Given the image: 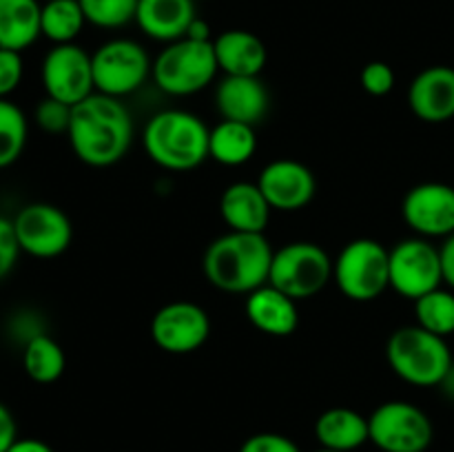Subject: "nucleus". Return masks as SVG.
Instances as JSON below:
<instances>
[{
    "label": "nucleus",
    "instance_id": "obj_1",
    "mask_svg": "<svg viewBox=\"0 0 454 452\" xmlns=\"http://www.w3.org/2000/svg\"><path fill=\"white\" fill-rule=\"evenodd\" d=\"M67 137L75 158L87 167H114L133 144V115L120 97L96 91L71 106Z\"/></svg>",
    "mask_w": 454,
    "mask_h": 452
},
{
    "label": "nucleus",
    "instance_id": "obj_2",
    "mask_svg": "<svg viewBox=\"0 0 454 452\" xmlns=\"http://www.w3.org/2000/svg\"><path fill=\"white\" fill-rule=\"evenodd\" d=\"M273 246L264 233L229 230L204 251V277L217 291L248 295L269 284Z\"/></svg>",
    "mask_w": 454,
    "mask_h": 452
},
{
    "label": "nucleus",
    "instance_id": "obj_3",
    "mask_svg": "<svg viewBox=\"0 0 454 452\" xmlns=\"http://www.w3.org/2000/svg\"><path fill=\"white\" fill-rule=\"evenodd\" d=\"M211 129L200 115L184 109H164L151 115L142 131V146L153 164L184 173L208 160Z\"/></svg>",
    "mask_w": 454,
    "mask_h": 452
},
{
    "label": "nucleus",
    "instance_id": "obj_4",
    "mask_svg": "<svg viewBox=\"0 0 454 452\" xmlns=\"http://www.w3.org/2000/svg\"><path fill=\"white\" fill-rule=\"evenodd\" d=\"M386 359L399 379L417 388L442 386L454 363L446 337L434 335L419 323L397 328L388 337Z\"/></svg>",
    "mask_w": 454,
    "mask_h": 452
},
{
    "label": "nucleus",
    "instance_id": "obj_5",
    "mask_svg": "<svg viewBox=\"0 0 454 452\" xmlns=\"http://www.w3.org/2000/svg\"><path fill=\"white\" fill-rule=\"evenodd\" d=\"M217 66L213 43H198L191 38H180L164 44L162 51L153 60L151 78L160 91L168 96L184 97L204 91L215 80Z\"/></svg>",
    "mask_w": 454,
    "mask_h": 452
},
{
    "label": "nucleus",
    "instance_id": "obj_6",
    "mask_svg": "<svg viewBox=\"0 0 454 452\" xmlns=\"http://www.w3.org/2000/svg\"><path fill=\"white\" fill-rule=\"evenodd\" d=\"M333 279L350 301L366 304L377 300L390 288V251L377 239H353L337 255Z\"/></svg>",
    "mask_w": 454,
    "mask_h": 452
},
{
    "label": "nucleus",
    "instance_id": "obj_7",
    "mask_svg": "<svg viewBox=\"0 0 454 452\" xmlns=\"http://www.w3.org/2000/svg\"><path fill=\"white\" fill-rule=\"evenodd\" d=\"M331 255L317 242H288L273 253L269 284L295 301L310 300L333 279Z\"/></svg>",
    "mask_w": 454,
    "mask_h": 452
},
{
    "label": "nucleus",
    "instance_id": "obj_8",
    "mask_svg": "<svg viewBox=\"0 0 454 452\" xmlns=\"http://www.w3.org/2000/svg\"><path fill=\"white\" fill-rule=\"evenodd\" d=\"M96 91L111 97L136 93L153 71V60L137 40L111 38L91 53Z\"/></svg>",
    "mask_w": 454,
    "mask_h": 452
},
{
    "label": "nucleus",
    "instance_id": "obj_9",
    "mask_svg": "<svg viewBox=\"0 0 454 452\" xmlns=\"http://www.w3.org/2000/svg\"><path fill=\"white\" fill-rule=\"evenodd\" d=\"M371 443L381 452H426L433 443L430 417L411 401H386L368 417Z\"/></svg>",
    "mask_w": 454,
    "mask_h": 452
},
{
    "label": "nucleus",
    "instance_id": "obj_10",
    "mask_svg": "<svg viewBox=\"0 0 454 452\" xmlns=\"http://www.w3.org/2000/svg\"><path fill=\"white\" fill-rule=\"evenodd\" d=\"M442 284V257L430 239L415 235L390 248V288L397 295L415 301Z\"/></svg>",
    "mask_w": 454,
    "mask_h": 452
},
{
    "label": "nucleus",
    "instance_id": "obj_11",
    "mask_svg": "<svg viewBox=\"0 0 454 452\" xmlns=\"http://www.w3.org/2000/svg\"><path fill=\"white\" fill-rule=\"evenodd\" d=\"M12 222L20 251L38 260H53L62 255L74 239V224L69 215L56 204H25Z\"/></svg>",
    "mask_w": 454,
    "mask_h": 452
},
{
    "label": "nucleus",
    "instance_id": "obj_12",
    "mask_svg": "<svg viewBox=\"0 0 454 452\" xmlns=\"http://www.w3.org/2000/svg\"><path fill=\"white\" fill-rule=\"evenodd\" d=\"M44 93L74 106L96 93L91 53L80 44H53L40 66Z\"/></svg>",
    "mask_w": 454,
    "mask_h": 452
},
{
    "label": "nucleus",
    "instance_id": "obj_13",
    "mask_svg": "<svg viewBox=\"0 0 454 452\" xmlns=\"http://www.w3.org/2000/svg\"><path fill=\"white\" fill-rule=\"evenodd\" d=\"M211 337V317L195 301L177 300L155 310L151 319V339L168 355H191Z\"/></svg>",
    "mask_w": 454,
    "mask_h": 452
},
{
    "label": "nucleus",
    "instance_id": "obj_14",
    "mask_svg": "<svg viewBox=\"0 0 454 452\" xmlns=\"http://www.w3.org/2000/svg\"><path fill=\"white\" fill-rule=\"evenodd\" d=\"M406 224L419 238H448L454 233V186L443 182H421L402 202Z\"/></svg>",
    "mask_w": 454,
    "mask_h": 452
},
{
    "label": "nucleus",
    "instance_id": "obj_15",
    "mask_svg": "<svg viewBox=\"0 0 454 452\" xmlns=\"http://www.w3.org/2000/svg\"><path fill=\"white\" fill-rule=\"evenodd\" d=\"M257 186L273 211L295 213L309 207L317 193L315 173L300 160L279 158L266 164L257 177Z\"/></svg>",
    "mask_w": 454,
    "mask_h": 452
},
{
    "label": "nucleus",
    "instance_id": "obj_16",
    "mask_svg": "<svg viewBox=\"0 0 454 452\" xmlns=\"http://www.w3.org/2000/svg\"><path fill=\"white\" fill-rule=\"evenodd\" d=\"M411 111L428 124H442L454 118V69L434 65L419 71L408 89Z\"/></svg>",
    "mask_w": 454,
    "mask_h": 452
},
{
    "label": "nucleus",
    "instance_id": "obj_17",
    "mask_svg": "<svg viewBox=\"0 0 454 452\" xmlns=\"http://www.w3.org/2000/svg\"><path fill=\"white\" fill-rule=\"evenodd\" d=\"M215 106L222 120L255 127L269 115V89L260 75H224L215 89Z\"/></svg>",
    "mask_w": 454,
    "mask_h": 452
},
{
    "label": "nucleus",
    "instance_id": "obj_18",
    "mask_svg": "<svg viewBox=\"0 0 454 452\" xmlns=\"http://www.w3.org/2000/svg\"><path fill=\"white\" fill-rule=\"evenodd\" d=\"M244 313L257 331L270 337H288L300 326L297 301L275 288L273 284H264L248 292L244 301Z\"/></svg>",
    "mask_w": 454,
    "mask_h": 452
},
{
    "label": "nucleus",
    "instance_id": "obj_19",
    "mask_svg": "<svg viewBox=\"0 0 454 452\" xmlns=\"http://www.w3.org/2000/svg\"><path fill=\"white\" fill-rule=\"evenodd\" d=\"M269 199L257 182H233L220 198V215L229 230L239 233H264L270 220Z\"/></svg>",
    "mask_w": 454,
    "mask_h": 452
},
{
    "label": "nucleus",
    "instance_id": "obj_20",
    "mask_svg": "<svg viewBox=\"0 0 454 452\" xmlns=\"http://www.w3.org/2000/svg\"><path fill=\"white\" fill-rule=\"evenodd\" d=\"M195 18V0H140L136 25L149 38L168 44L184 38Z\"/></svg>",
    "mask_w": 454,
    "mask_h": 452
},
{
    "label": "nucleus",
    "instance_id": "obj_21",
    "mask_svg": "<svg viewBox=\"0 0 454 452\" xmlns=\"http://www.w3.org/2000/svg\"><path fill=\"white\" fill-rule=\"evenodd\" d=\"M213 51L224 75H260L269 62L264 40L247 29L222 31L213 38Z\"/></svg>",
    "mask_w": 454,
    "mask_h": 452
},
{
    "label": "nucleus",
    "instance_id": "obj_22",
    "mask_svg": "<svg viewBox=\"0 0 454 452\" xmlns=\"http://www.w3.org/2000/svg\"><path fill=\"white\" fill-rule=\"evenodd\" d=\"M315 439L322 448L335 452H355L371 441L368 417L346 406L324 410L315 421Z\"/></svg>",
    "mask_w": 454,
    "mask_h": 452
},
{
    "label": "nucleus",
    "instance_id": "obj_23",
    "mask_svg": "<svg viewBox=\"0 0 454 452\" xmlns=\"http://www.w3.org/2000/svg\"><path fill=\"white\" fill-rule=\"evenodd\" d=\"M40 0H0V47L25 51L40 38Z\"/></svg>",
    "mask_w": 454,
    "mask_h": 452
},
{
    "label": "nucleus",
    "instance_id": "obj_24",
    "mask_svg": "<svg viewBox=\"0 0 454 452\" xmlns=\"http://www.w3.org/2000/svg\"><path fill=\"white\" fill-rule=\"evenodd\" d=\"M255 127L235 120H222L211 129L208 137V158L222 167H242L255 155Z\"/></svg>",
    "mask_w": 454,
    "mask_h": 452
},
{
    "label": "nucleus",
    "instance_id": "obj_25",
    "mask_svg": "<svg viewBox=\"0 0 454 452\" xmlns=\"http://www.w3.org/2000/svg\"><path fill=\"white\" fill-rule=\"evenodd\" d=\"M84 25H89V22L84 18V12L78 0H47V3H43V12H40V34L49 43H75V38L82 34Z\"/></svg>",
    "mask_w": 454,
    "mask_h": 452
},
{
    "label": "nucleus",
    "instance_id": "obj_26",
    "mask_svg": "<svg viewBox=\"0 0 454 452\" xmlns=\"http://www.w3.org/2000/svg\"><path fill=\"white\" fill-rule=\"evenodd\" d=\"M22 368L35 384H53L60 379L67 368L65 350L51 335L44 332L22 346Z\"/></svg>",
    "mask_w": 454,
    "mask_h": 452
},
{
    "label": "nucleus",
    "instance_id": "obj_27",
    "mask_svg": "<svg viewBox=\"0 0 454 452\" xmlns=\"http://www.w3.org/2000/svg\"><path fill=\"white\" fill-rule=\"evenodd\" d=\"M27 115L9 97H0V168L16 162L27 146Z\"/></svg>",
    "mask_w": 454,
    "mask_h": 452
},
{
    "label": "nucleus",
    "instance_id": "obj_28",
    "mask_svg": "<svg viewBox=\"0 0 454 452\" xmlns=\"http://www.w3.org/2000/svg\"><path fill=\"white\" fill-rule=\"evenodd\" d=\"M415 319L426 331L450 337L454 332V292L439 286L415 300Z\"/></svg>",
    "mask_w": 454,
    "mask_h": 452
},
{
    "label": "nucleus",
    "instance_id": "obj_29",
    "mask_svg": "<svg viewBox=\"0 0 454 452\" xmlns=\"http://www.w3.org/2000/svg\"><path fill=\"white\" fill-rule=\"evenodd\" d=\"M89 25L98 29H122L136 22L140 0H78Z\"/></svg>",
    "mask_w": 454,
    "mask_h": 452
},
{
    "label": "nucleus",
    "instance_id": "obj_30",
    "mask_svg": "<svg viewBox=\"0 0 454 452\" xmlns=\"http://www.w3.org/2000/svg\"><path fill=\"white\" fill-rule=\"evenodd\" d=\"M34 120L44 133H53V136H60V133L69 131L71 122V106L65 102L56 100V97L44 96L38 102L34 111Z\"/></svg>",
    "mask_w": 454,
    "mask_h": 452
},
{
    "label": "nucleus",
    "instance_id": "obj_31",
    "mask_svg": "<svg viewBox=\"0 0 454 452\" xmlns=\"http://www.w3.org/2000/svg\"><path fill=\"white\" fill-rule=\"evenodd\" d=\"M395 82H397V78H395L393 66L384 60L368 62V65H364L362 74H359V84H362V89L368 96H388L395 89Z\"/></svg>",
    "mask_w": 454,
    "mask_h": 452
},
{
    "label": "nucleus",
    "instance_id": "obj_32",
    "mask_svg": "<svg viewBox=\"0 0 454 452\" xmlns=\"http://www.w3.org/2000/svg\"><path fill=\"white\" fill-rule=\"evenodd\" d=\"M7 332L13 341L27 346L31 339H35L38 335H44V319L40 317V313L31 308H22L18 313H13L7 322Z\"/></svg>",
    "mask_w": 454,
    "mask_h": 452
},
{
    "label": "nucleus",
    "instance_id": "obj_33",
    "mask_svg": "<svg viewBox=\"0 0 454 452\" xmlns=\"http://www.w3.org/2000/svg\"><path fill=\"white\" fill-rule=\"evenodd\" d=\"M22 53L0 47V97H9L22 82Z\"/></svg>",
    "mask_w": 454,
    "mask_h": 452
},
{
    "label": "nucleus",
    "instance_id": "obj_34",
    "mask_svg": "<svg viewBox=\"0 0 454 452\" xmlns=\"http://www.w3.org/2000/svg\"><path fill=\"white\" fill-rule=\"evenodd\" d=\"M20 244H18L13 222L0 215V282L7 277L20 257Z\"/></svg>",
    "mask_w": 454,
    "mask_h": 452
},
{
    "label": "nucleus",
    "instance_id": "obj_35",
    "mask_svg": "<svg viewBox=\"0 0 454 452\" xmlns=\"http://www.w3.org/2000/svg\"><path fill=\"white\" fill-rule=\"evenodd\" d=\"M239 452H301L300 446L291 437L279 433H257L251 434L239 446Z\"/></svg>",
    "mask_w": 454,
    "mask_h": 452
},
{
    "label": "nucleus",
    "instance_id": "obj_36",
    "mask_svg": "<svg viewBox=\"0 0 454 452\" xmlns=\"http://www.w3.org/2000/svg\"><path fill=\"white\" fill-rule=\"evenodd\" d=\"M18 439V425L12 410L4 403H0V452H7L12 443Z\"/></svg>",
    "mask_w": 454,
    "mask_h": 452
},
{
    "label": "nucleus",
    "instance_id": "obj_37",
    "mask_svg": "<svg viewBox=\"0 0 454 452\" xmlns=\"http://www.w3.org/2000/svg\"><path fill=\"white\" fill-rule=\"evenodd\" d=\"M439 257H442L443 282L454 288V233L443 238V244L439 246Z\"/></svg>",
    "mask_w": 454,
    "mask_h": 452
},
{
    "label": "nucleus",
    "instance_id": "obj_38",
    "mask_svg": "<svg viewBox=\"0 0 454 452\" xmlns=\"http://www.w3.org/2000/svg\"><path fill=\"white\" fill-rule=\"evenodd\" d=\"M184 38L191 40H198V43H213V35H211V27L204 18H195L193 22L189 25V31H186Z\"/></svg>",
    "mask_w": 454,
    "mask_h": 452
},
{
    "label": "nucleus",
    "instance_id": "obj_39",
    "mask_svg": "<svg viewBox=\"0 0 454 452\" xmlns=\"http://www.w3.org/2000/svg\"><path fill=\"white\" fill-rule=\"evenodd\" d=\"M7 452H53L49 443L40 441V439H16Z\"/></svg>",
    "mask_w": 454,
    "mask_h": 452
},
{
    "label": "nucleus",
    "instance_id": "obj_40",
    "mask_svg": "<svg viewBox=\"0 0 454 452\" xmlns=\"http://www.w3.org/2000/svg\"><path fill=\"white\" fill-rule=\"evenodd\" d=\"M315 452H335V450H326V448H319V450H315Z\"/></svg>",
    "mask_w": 454,
    "mask_h": 452
},
{
    "label": "nucleus",
    "instance_id": "obj_41",
    "mask_svg": "<svg viewBox=\"0 0 454 452\" xmlns=\"http://www.w3.org/2000/svg\"><path fill=\"white\" fill-rule=\"evenodd\" d=\"M40 3H47V0H40Z\"/></svg>",
    "mask_w": 454,
    "mask_h": 452
}]
</instances>
